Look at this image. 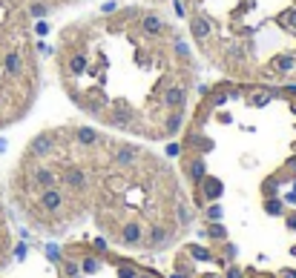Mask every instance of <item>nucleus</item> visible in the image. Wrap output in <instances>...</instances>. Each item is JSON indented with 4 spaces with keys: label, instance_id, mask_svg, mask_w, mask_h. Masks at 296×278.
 I'll use <instances>...</instances> for the list:
<instances>
[{
    "label": "nucleus",
    "instance_id": "12",
    "mask_svg": "<svg viewBox=\"0 0 296 278\" xmlns=\"http://www.w3.org/2000/svg\"><path fill=\"white\" fill-rule=\"evenodd\" d=\"M64 273H66V278H78V264L66 258V261H64Z\"/></svg>",
    "mask_w": 296,
    "mask_h": 278
},
{
    "label": "nucleus",
    "instance_id": "4",
    "mask_svg": "<svg viewBox=\"0 0 296 278\" xmlns=\"http://www.w3.org/2000/svg\"><path fill=\"white\" fill-rule=\"evenodd\" d=\"M135 158H138V149H135L132 144H121V147H115V149H112V164H115V166H121V169H124V166H132V164H135Z\"/></svg>",
    "mask_w": 296,
    "mask_h": 278
},
{
    "label": "nucleus",
    "instance_id": "1",
    "mask_svg": "<svg viewBox=\"0 0 296 278\" xmlns=\"http://www.w3.org/2000/svg\"><path fill=\"white\" fill-rule=\"evenodd\" d=\"M32 15L23 0H0V129L26 115L37 89Z\"/></svg>",
    "mask_w": 296,
    "mask_h": 278
},
{
    "label": "nucleus",
    "instance_id": "2",
    "mask_svg": "<svg viewBox=\"0 0 296 278\" xmlns=\"http://www.w3.org/2000/svg\"><path fill=\"white\" fill-rule=\"evenodd\" d=\"M184 100H187V89L178 86V83L167 86L164 95H161V106L170 109V112H181V109H184Z\"/></svg>",
    "mask_w": 296,
    "mask_h": 278
},
{
    "label": "nucleus",
    "instance_id": "5",
    "mask_svg": "<svg viewBox=\"0 0 296 278\" xmlns=\"http://www.w3.org/2000/svg\"><path fill=\"white\" fill-rule=\"evenodd\" d=\"M72 141H78V144H81V147H98L101 141H104V138H101L98 132H95V129H87V126H78V129H72Z\"/></svg>",
    "mask_w": 296,
    "mask_h": 278
},
{
    "label": "nucleus",
    "instance_id": "9",
    "mask_svg": "<svg viewBox=\"0 0 296 278\" xmlns=\"http://www.w3.org/2000/svg\"><path fill=\"white\" fill-rule=\"evenodd\" d=\"M190 26H193V34H196V40H207V37H210V26H207L201 17H193V20H190Z\"/></svg>",
    "mask_w": 296,
    "mask_h": 278
},
{
    "label": "nucleus",
    "instance_id": "11",
    "mask_svg": "<svg viewBox=\"0 0 296 278\" xmlns=\"http://www.w3.org/2000/svg\"><path fill=\"white\" fill-rule=\"evenodd\" d=\"M190 178H193V181H201V178H204V164H201V161H190Z\"/></svg>",
    "mask_w": 296,
    "mask_h": 278
},
{
    "label": "nucleus",
    "instance_id": "22",
    "mask_svg": "<svg viewBox=\"0 0 296 278\" xmlns=\"http://www.w3.org/2000/svg\"><path fill=\"white\" fill-rule=\"evenodd\" d=\"M288 278H296V273H288Z\"/></svg>",
    "mask_w": 296,
    "mask_h": 278
},
{
    "label": "nucleus",
    "instance_id": "16",
    "mask_svg": "<svg viewBox=\"0 0 296 278\" xmlns=\"http://www.w3.org/2000/svg\"><path fill=\"white\" fill-rule=\"evenodd\" d=\"M3 252H6V232H3V218H0V261H3Z\"/></svg>",
    "mask_w": 296,
    "mask_h": 278
},
{
    "label": "nucleus",
    "instance_id": "3",
    "mask_svg": "<svg viewBox=\"0 0 296 278\" xmlns=\"http://www.w3.org/2000/svg\"><path fill=\"white\" fill-rule=\"evenodd\" d=\"M141 29H144V34H150V37H161V34H167V23L158 15L147 12V15H141Z\"/></svg>",
    "mask_w": 296,
    "mask_h": 278
},
{
    "label": "nucleus",
    "instance_id": "6",
    "mask_svg": "<svg viewBox=\"0 0 296 278\" xmlns=\"http://www.w3.org/2000/svg\"><path fill=\"white\" fill-rule=\"evenodd\" d=\"M141 238H144V232H141V224H135V221L124 224V229H121V241H124V244H138Z\"/></svg>",
    "mask_w": 296,
    "mask_h": 278
},
{
    "label": "nucleus",
    "instance_id": "18",
    "mask_svg": "<svg viewBox=\"0 0 296 278\" xmlns=\"http://www.w3.org/2000/svg\"><path fill=\"white\" fill-rule=\"evenodd\" d=\"M210 235H213V238H222V235H225V229H222L219 224H213V227H210Z\"/></svg>",
    "mask_w": 296,
    "mask_h": 278
},
{
    "label": "nucleus",
    "instance_id": "15",
    "mask_svg": "<svg viewBox=\"0 0 296 278\" xmlns=\"http://www.w3.org/2000/svg\"><path fill=\"white\" fill-rule=\"evenodd\" d=\"M95 270H98V261L95 258H87L84 261V273H95Z\"/></svg>",
    "mask_w": 296,
    "mask_h": 278
},
{
    "label": "nucleus",
    "instance_id": "20",
    "mask_svg": "<svg viewBox=\"0 0 296 278\" xmlns=\"http://www.w3.org/2000/svg\"><path fill=\"white\" fill-rule=\"evenodd\" d=\"M288 227H291V229H296V213H291V215H288Z\"/></svg>",
    "mask_w": 296,
    "mask_h": 278
},
{
    "label": "nucleus",
    "instance_id": "8",
    "mask_svg": "<svg viewBox=\"0 0 296 278\" xmlns=\"http://www.w3.org/2000/svg\"><path fill=\"white\" fill-rule=\"evenodd\" d=\"M164 241H167V229L164 227H153L150 235H147V244H150V247H161Z\"/></svg>",
    "mask_w": 296,
    "mask_h": 278
},
{
    "label": "nucleus",
    "instance_id": "7",
    "mask_svg": "<svg viewBox=\"0 0 296 278\" xmlns=\"http://www.w3.org/2000/svg\"><path fill=\"white\" fill-rule=\"evenodd\" d=\"M294 66H296L294 55H276V58H270V69L273 72H294Z\"/></svg>",
    "mask_w": 296,
    "mask_h": 278
},
{
    "label": "nucleus",
    "instance_id": "13",
    "mask_svg": "<svg viewBox=\"0 0 296 278\" xmlns=\"http://www.w3.org/2000/svg\"><path fill=\"white\" fill-rule=\"evenodd\" d=\"M264 210H267L270 215H279V213H282V204H279V201H267V204H264Z\"/></svg>",
    "mask_w": 296,
    "mask_h": 278
},
{
    "label": "nucleus",
    "instance_id": "19",
    "mask_svg": "<svg viewBox=\"0 0 296 278\" xmlns=\"http://www.w3.org/2000/svg\"><path fill=\"white\" fill-rule=\"evenodd\" d=\"M227 278H242V270H236V267H233V270H227Z\"/></svg>",
    "mask_w": 296,
    "mask_h": 278
},
{
    "label": "nucleus",
    "instance_id": "21",
    "mask_svg": "<svg viewBox=\"0 0 296 278\" xmlns=\"http://www.w3.org/2000/svg\"><path fill=\"white\" fill-rule=\"evenodd\" d=\"M291 112H294V115H296V103H291Z\"/></svg>",
    "mask_w": 296,
    "mask_h": 278
},
{
    "label": "nucleus",
    "instance_id": "10",
    "mask_svg": "<svg viewBox=\"0 0 296 278\" xmlns=\"http://www.w3.org/2000/svg\"><path fill=\"white\" fill-rule=\"evenodd\" d=\"M204 195H207V198H219V195H222V184L213 181V178H207V181H204Z\"/></svg>",
    "mask_w": 296,
    "mask_h": 278
},
{
    "label": "nucleus",
    "instance_id": "17",
    "mask_svg": "<svg viewBox=\"0 0 296 278\" xmlns=\"http://www.w3.org/2000/svg\"><path fill=\"white\" fill-rule=\"evenodd\" d=\"M207 218H222V207H219V204H213V207L207 210Z\"/></svg>",
    "mask_w": 296,
    "mask_h": 278
},
{
    "label": "nucleus",
    "instance_id": "14",
    "mask_svg": "<svg viewBox=\"0 0 296 278\" xmlns=\"http://www.w3.org/2000/svg\"><path fill=\"white\" fill-rule=\"evenodd\" d=\"M285 23H288L291 29H296V9H288V12H285Z\"/></svg>",
    "mask_w": 296,
    "mask_h": 278
}]
</instances>
